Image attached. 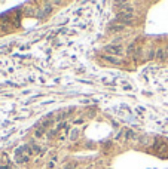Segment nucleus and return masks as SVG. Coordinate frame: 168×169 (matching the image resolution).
Returning a JSON list of instances; mask_svg holds the SVG:
<instances>
[{"instance_id": "nucleus-1", "label": "nucleus", "mask_w": 168, "mask_h": 169, "mask_svg": "<svg viewBox=\"0 0 168 169\" xmlns=\"http://www.w3.org/2000/svg\"><path fill=\"white\" fill-rule=\"evenodd\" d=\"M33 148H31V144H27V145H22L20 147L18 150L15 151V160L18 163H25V162H28L30 157L33 156Z\"/></svg>"}, {"instance_id": "nucleus-2", "label": "nucleus", "mask_w": 168, "mask_h": 169, "mask_svg": "<svg viewBox=\"0 0 168 169\" xmlns=\"http://www.w3.org/2000/svg\"><path fill=\"white\" fill-rule=\"evenodd\" d=\"M104 50L110 53L112 57H119L122 53V46L121 44H107V46L104 48Z\"/></svg>"}, {"instance_id": "nucleus-3", "label": "nucleus", "mask_w": 168, "mask_h": 169, "mask_svg": "<svg viewBox=\"0 0 168 169\" xmlns=\"http://www.w3.org/2000/svg\"><path fill=\"white\" fill-rule=\"evenodd\" d=\"M118 18L119 21L125 25V24H131L132 20H134V16H132V13H125V12H119L118 13Z\"/></svg>"}, {"instance_id": "nucleus-4", "label": "nucleus", "mask_w": 168, "mask_h": 169, "mask_svg": "<svg viewBox=\"0 0 168 169\" xmlns=\"http://www.w3.org/2000/svg\"><path fill=\"white\" fill-rule=\"evenodd\" d=\"M168 57V50H165L164 48H159L155 50V59H159V61H162Z\"/></svg>"}, {"instance_id": "nucleus-5", "label": "nucleus", "mask_w": 168, "mask_h": 169, "mask_svg": "<svg viewBox=\"0 0 168 169\" xmlns=\"http://www.w3.org/2000/svg\"><path fill=\"white\" fill-rule=\"evenodd\" d=\"M107 62H110V64H114V65H122V61L119 59V58H116V57H112V55H104L103 57Z\"/></svg>"}, {"instance_id": "nucleus-6", "label": "nucleus", "mask_w": 168, "mask_h": 169, "mask_svg": "<svg viewBox=\"0 0 168 169\" xmlns=\"http://www.w3.org/2000/svg\"><path fill=\"white\" fill-rule=\"evenodd\" d=\"M67 113H70V110H61V111L55 113V120H57V122H61V120L67 119V116H68Z\"/></svg>"}, {"instance_id": "nucleus-7", "label": "nucleus", "mask_w": 168, "mask_h": 169, "mask_svg": "<svg viewBox=\"0 0 168 169\" xmlns=\"http://www.w3.org/2000/svg\"><path fill=\"white\" fill-rule=\"evenodd\" d=\"M123 28H125V25H123V24H112L109 27L110 31H122Z\"/></svg>"}, {"instance_id": "nucleus-8", "label": "nucleus", "mask_w": 168, "mask_h": 169, "mask_svg": "<svg viewBox=\"0 0 168 169\" xmlns=\"http://www.w3.org/2000/svg\"><path fill=\"white\" fill-rule=\"evenodd\" d=\"M79 133H81V131L79 129H72V132H70V139H77V137H79Z\"/></svg>"}, {"instance_id": "nucleus-9", "label": "nucleus", "mask_w": 168, "mask_h": 169, "mask_svg": "<svg viewBox=\"0 0 168 169\" xmlns=\"http://www.w3.org/2000/svg\"><path fill=\"white\" fill-rule=\"evenodd\" d=\"M125 139H134V132H132V131H127L125 132Z\"/></svg>"}, {"instance_id": "nucleus-10", "label": "nucleus", "mask_w": 168, "mask_h": 169, "mask_svg": "<svg viewBox=\"0 0 168 169\" xmlns=\"http://www.w3.org/2000/svg\"><path fill=\"white\" fill-rule=\"evenodd\" d=\"M75 168H76L75 163H67V165L64 166V169H75Z\"/></svg>"}]
</instances>
